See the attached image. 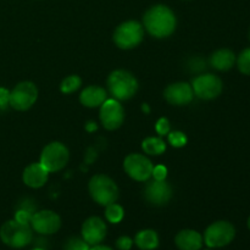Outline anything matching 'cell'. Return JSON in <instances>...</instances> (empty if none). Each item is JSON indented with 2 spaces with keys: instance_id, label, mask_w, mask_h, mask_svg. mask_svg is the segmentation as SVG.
<instances>
[{
  "instance_id": "cell-1",
  "label": "cell",
  "mask_w": 250,
  "mask_h": 250,
  "mask_svg": "<svg viewBox=\"0 0 250 250\" xmlns=\"http://www.w3.org/2000/svg\"><path fill=\"white\" fill-rule=\"evenodd\" d=\"M144 27L155 38H167L175 32L177 20L170 7L155 5L144 14Z\"/></svg>"
},
{
  "instance_id": "cell-2",
  "label": "cell",
  "mask_w": 250,
  "mask_h": 250,
  "mask_svg": "<svg viewBox=\"0 0 250 250\" xmlns=\"http://www.w3.org/2000/svg\"><path fill=\"white\" fill-rule=\"evenodd\" d=\"M107 90L116 100H128L138 90V82L131 72L125 70L112 71L107 77Z\"/></svg>"
},
{
  "instance_id": "cell-3",
  "label": "cell",
  "mask_w": 250,
  "mask_h": 250,
  "mask_svg": "<svg viewBox=\"0 0 250 250\" xmlns=\"http://www.w3.org/2000/svg\"><path fill=\"white\" fill-rule=\"evenodd\" d=\"M90 197L102 207L116 203L119 198V188L114 180L105 175H95L90 178L88 185Z\"/></svg>"
},
{
  "instance_id": "cell-4",
  "label": "cell",
  "mask_w": 250,
  "mask_h": 250,
  "mask_svg": "<svg viewBox=\"0 0 250 250\" xmlns=\"http://www.w3.org/2000/svg\"><path fill=\"white\" fill-rule=\"evenodd\" d=\"M32 238H33V233H32L31 226L20 224L16 220L6 221L0 229V239L10 248H24L31 243Z\"/></svg>"
},
{
  "instance_id": "cell-5",
  "label": "cell",
  "mask_w": 250,
  "mask_h": 250,
  "mask_svg": "<svg viewBox=\"0 0 250 250\" xmlns=\"http://www.w3.org/2000/svg\"><path fill=\"white\" fill-rule=\"evenodd\" d=\"M236 237V229L229 221H216L210 225L207 229L203 239L207 247L210 249L224 248L229 246Z\"/></svg>"
},
{
  "instance_id": "cell-6",
  "label": "cell",
  "mask_w": 250,
  "mask_h": 250,
  "mask_svg": "<svg viewBox=\"0 0 250 250\" xmlns=\"http://www.w3.org/2000/svg\"><path fill=\"white\" fill-rule=\"evenodd\" d=\"M144 37L143 27L137 21H126L120 24L114 33V42L120 49L129 50L142 43Z\"/></svg>"
},
{
  "instance_id": "cell-7",
  "label": "cell",
  "mask_w": 250,
  "mask_h": 250,
  "mask_svg": "<svg viewBox=\"0 0 250 250\" xmlns=\"http://www.w3.org/2000/svg\"><path fill=\"white\" fill-rule=\"evenodd\" d=\"M68 149L60 142H53L43 149L41 154V164L48 172H58L62 170L68 161Z\"/></svg>"
},
{
  "instance_id": "cell-8",
  "label": "cell",
  "mask_w": 250,
  "mask_h": 250,
  "mask_svg": "<svg viewBox=\"0 0 250 250\" xmlns=\"http://www.w3.org/2000/svg\"><path fill=\"white\" fill-rule=\"evenodd\" d=\"M37 98H38L37 85L29 81H24L15 85L14 89L10 92L9 105L19 111H26L32 107V105H34Z\"/></svg>"
},
{
  "instance_id": "cell-9",
  "label": "cell",
  "mask_w": 250,
  "mask_h": 250,
  "mask_svg": "<svg viewBox=\"0 0 250 250\" xmlns=\"http://www.w3.org/2000/svg\"><path fill=\"white\" fill-rule=\"evenodd\" d=\"M124 167L129 177L138 182H144L151 177L154 166L146 156L134 153L126 156L124 161Z\"/></svg>"
},
{
  "instance_id": "cell-10",
  "label": "cell",
  "mask_w": 250,
  "mask_h": 250,
  "mask_svg": "<svg viewBox=\"0 0 250 250\" xmlns=\"http://www.w3.org/2000/svg\"><path fill=\"white\" fill-rule=\"evenodd\" d=\"M194 95L203 100H212L222 92V81L211 73L200 75L193 80L192 83Z\"/></svg>"
},
{
  "instance_id": "cell-11",
  "label": "cell",
  "mask_w": 250,
  "mask_h": 250,
  "mask_svg": "<svg viewBox=\"0 0 250 250\" xmlns=\"http://www.w3.org/2000/svg\"><path fill=\"white\" fill-rule=\"evenodd\" d=\"M100 121L104 128L115 131L124 124L125 111L116 99H106L100 105Z\"/></svg>"
},
{
  "instance_id": "cell-12",
  "label": "cell",
  "mask_w": 250,
  "mask_h": 250,
  "mask_svg": "<svg viewBox=\"0 0 250 250\" xmlns=\"http://www.w3.org/2000/svg\"><path fill=\"white\" fill-rule=\"evenodd\" d=\"M31 226L37 233L54 234L60 229L61 219L51 210H41L32 215Z\"/></svg>"
},
{
  "instance_id": "cell-13",
  "label": "cell",
  "mask_w": 250,
  "mask_h": 250,
  "mask_svg": "<svg viewBox=\"0 0 250 250\" xmlns=\"http://www.w3.org/2000/svg\"><path fill=\"white\" fill-rule=\"evenodd\" d=\"M106 225L104 220L98 216H92L85 220L82 225V238L90 247L98 246L106 237Z\"/></svg>"
},
{
  "instance_id": "cell-14",
  "label": "cell",
  "mask_w": 250,
  "mask_h": 250,
  "mask_svg": "<svg viewBox=\"0 0 250 250\" xmlns=\"http://www.w3.org/2000/svg\"><path fill=\"white\" fill-rule=\"evenodd\" d=\"M144 197L150 204L161 207L167 204L168 200L172 197V189L167 182L164 181L154 180L146 186L144 189Z\"/></svg>"
},
{
  "instance_id": "cell-15",
  "label": "cell",
  "mask_w": 250,
  "mask_h": 250,
  "mask_svg": "<svg viewBox=\"0 0 250 250\" xmlns=\"http://www.w3.org/2000/svg\"><path fill=\"white\" fill-rule=\"evenodd\" d=\"M166 102L172 105L182 106V105L189 104L194 97L192 85L186 82H178L170 84L164 92Z\"/></svg>"
},
{
  "instance_id": "cell-16",
  "label": "cell",
  "mask_w": 250,
  "mask_h": 250,
  "mask_svg": "<svg viewBox=\"0 0 250 250\" xmlns=\"http://www.w3.org/2000/svg\"><path fill=\"white\" fill-rule=\"evenodd\" d=\"M49 172L43 167L41 163L38 164H31L27 166L22 175V180H23L24 185L28 186L31 188H41L48 181Z\"/></svg>"
},
{
  "instance_id": "cell-17",
  "label": "cell",
  "mask_w": 250,
  "mask_h": 250,
  "mask_svg": "<svg viewBox=\"0 0 250 250\" xmlns=\"http://www.w3.org/2000/svg\"><path fill=\"white\" fill-rule=\"evenodd\" d=\"M203 236L194 229H182L175 237V243L180 250H200L203 247Z\"/></svg>"
},
{
  "instance_id": "cell-18",
  "label": "cell",
  "mask_w": 250,
  "mask_h": 250,
  "mask_svg": "<svg viewBox=\"0 0 250 250\" xmlns=\"http://www.w3.org/2000/svg\"><path fill=\"white\" fill-rule=\"evenodd\" d=\"M106 90L99 85H89L80 95L81 104L85 107H98L106 100Z\"/></svg>"
},
{
  "instance_id": "cell-19",
  "label": "cell",
  "mask_w": 250,
  "mask_h": 250,
  "mask_svg": "<svg viewBox=\"0 0 250 250\" xmlns=\"http://www.w3.org/2000/svg\"><path fill=\"white\" fill-rule=\"evenodd\" d=\"M236 55L229 49H220L215 51L210 58V63L214 68L219 71H227L232 68L236 63Z\"/></svg>"
},
{
  "instance_id": "cell-20",
  "label": "cell",
  "mask_w": 250,
  "mask_h": 250,
  "mask_svg": "<svg viewBox=\"0 0 250 250\" xmlns=\"http://www.w3.org/2000/svg\"><path fill=\"white\" fill-rule=\"evenodd\" d=\"M134 244L141 250H154L159 247V236L154 229H143L136 234Z\"/></svg>"
},
{
  "instance_id": "cell-21",
  "label": "cell",
  "mask_w": 250,
  "mask_h": 250,
  "mask_svg": "<svg viewBox=\"0 0 250 250\" xmlns=\"http://www.w3.org/2000/svg\"><path fill=\"white\" fill-rule=\"evenodd\" d=\"M142 148H143L144 153L149 154V155H160L166 150V144L159 137H149L143 141Z\"/></svg>"
},
{
  "instance_id": "cell-22",
  "label": "cell",
  "mask_w": 250,
  "mask_h": 250,
  "mask_svg": "<svg viewBox=\"0 0 250 250\" xmlns=\"http://www.w3.org/2000/svg\"><path fill=\"white\" fill-rule=\"evenodd\" d=\"M125 216V210L121 205L116 204V203H112V204L107 205L106 209H105V217L109 222L111 224H119L122 221Z\"/></svg>"
},
{
  "instance_id": "cell-23",
  "label": "cell",
  "mask_w": 250,
  "mask_h": 250,
  "mask_svg": "<svg viewBox=\"0 0 250 250\" xmlns=\"http://www.w3.org/2000/svg\"><path fill=\"white\" fill-rule=\"evenodd\" d=\"M81 84H82V80L80 78V76L71 75L61 82L60 90L65 94H71V93L76 92L81 87Z\"/></svg>"
},
{
  "instance_id": "cell-24",
  "label": "cell",
  "mask_w": 250,
  "mask_h": 250,
  "mask_svg": "<svg viewBox=\"0 0 250 250\" xmlns=\"http://www.w3.org/2000/svg\"><path fill=\"white\" fill-rule=\"evenodd\" d=\"M237 66L238 70L241 71L243 75L250 76V48L244 49L237 59Z\"/></svg>"
},
{
  "instance_id": "cell-25",
  "label": "cell",
  "mask_w": 250,
  "mask_h": 250,
  "mask_svg": "<svg viewBox=\"0 0 250 250\" xmlns=\"http://www.w3.org/2000/svg\"><path fill=\"white\" fill-rule=\"evenodd\" d=\"M90 246L80 237H71L63 244V250H89Z\"/></svg>"
},
{
  "instance_id": "cell-26",
  "label": "cell",
  "mask_w": 250,
  "mask_h": 250,
  "mask_svg": "<svg viewBox=\"0 0 250 250\" xmlns=\"http://www.w3.org/2000/svg\"><path fill=\"white\" fill-rule=\"evenodd\" d=\"M168 142L172 146L175 148H182L187 144V136H186L183 132L180 131H172V132H168Z\"/></svg>"
},
{
  "instance_id": "cell-27",
  "label": "cell",
  "mask_w": 250,
  "mask_h": 250,
  "mask_svg": "<svg viewBox=\"0 0 250 250\" xmlns=\"http://www.w3.org/2000/svg\"><path fill=\"white\" fill-rule=\"evenodd\" d=\"M170 128H171L170 121H168L166 117H161V119H159L155 125V129L156 132H158L159 136H166V134H168Z\"/></svg>"
},
{
  "instance_id": "cell-28",
  "label": "cell",
  "mask_w": 250,
  "mask_h": 250,
  "mask_svg": "<svg viewBox=\"0 0 250 250\" xmlns=\"http://www.w3.org/2000/svg\"><path fill=\"white\" fill-rule=\"evenodd\" d=\"M15 220L20 224H24V225H29L31 224V220H32V214L28 211V210H19L15 215Z\"/></svg>"
},
{
  "instance_id": "cell-29",
  "label": "cell",
  "mask_w": 250,
  "mask_h": 250,
  "mask_svg": "<svg viewBox=\"0 0 250 250\" xmlns=\"http://www.w3.org/2000/svg\"><path fill=\"white\" fill-rule=\"evenodd\" d=\"M132 246H133V239L129 238L128 236H122L116 241V248L119 250H131Z\"/></svg>"
},
{
  "instance_id": "cell-30",
  "label": "cell",
  "mask_w": 250,
  "mask_h": 250,
  "mask_svg": "<svg viewBox=\"0 0 250 250\" xmlns=\"http://www.w3.org/2000/svg\"><path fill=\"white\" fill-rule=\"evenodd\" d=\"M151 176L154 177V180L158 181H164L167 176V168L165 167L164 165H158L153 168V173Z\"/></svg>"
},
{
  "instance_id": "cell-31",
  "label": "cell",
  "mask_w": 250,
  "mask_h": 250,
  "mask_svg": "<svg viewBox=\"0 0 250 250\" xmlns=\"http://www.w3.org/2000/svg\"><path fill=\"white\" fill-rule=\"evenodd\" d=\"M10 92L5 88H0V107H5L9 105Z\"/></svg>"
},
{
  "instance_id": "cell-32",
  "label": "cell",
  "mask_w": 250,
  "mask_h": 250,
  "mask_svg": "<svg viewBox=\"0 0 250 250\" xmlns=\"http://www.w3.org/2000/svg\"><path fill=\"white\" fill-rule=\"evenodd\" d=\"M89 250H114L107 246H102V244H98V246H93Z\"/></svg>"
},
{
  "instance_id": "cell-33",
  "label": "cell",
  "mask_w": 250,
  "mask_h": 250,
  "mask_svg": "<svg viewBox=\"0 0 250 250\" xmlns=\"http://www.w3.org/2000/svg\"><path fill=\"white\" fill-rule=\"evenodd\" d=\"M87 129H88V131H92V129H97V126H95L94 124H92V122H90V124H88Z\"/></svg>"
},
{
  "instance_id": "cell-34",
  "label": "cell",
  "mask_w": 250,
  "mask_h": 250,
  "mask_svg": "<svg viewBox=\"0 0 250 250\" xmlns=\"http://www.w3.org/2000/svg\"><path fill=\"white\" fill-rule=\"evenodd\" d=\"M248 229H250V216H249V219H248Z\"/></svg>"
},
{
  "instance_id": "cell-35",
  "label": "cell",
  "mask_w": 250,
  "mask_h": 250,
  "mask_svg": "<svg viewBox=\"0 0 250 250\" xmlns=\"http://www.w3.org/2000/svg\"><path fill=\"white\" fill-rule=\"evenodd\" d=\"M32 250H44V249H41V248H36V249H32Z\"/></svg>"
},
{
  "instance_id": "cell-36",
  "label": "cell",
  "mask_w": 250,
  "mask_h": 250,
  "mask_svg": "<svg viewBox=\"0 0 250 250\" xmlns=\"http://www.w3.org/2000/svg\"><path fill=\"white\" fill-rule=\"evenodd\" d=\"M205 250H211V249H205Z\"/></svg>"
},
{
  "instance_id": "cell-37",
  "label": "cell",
  "mask_w": 250,
  "mask_h": 250,
  "mask_svg": "<svg viewBox=\"0 0 250 250\" xmlns=\"http://www.w3.org/2000/svg\"><path fill=\"white\" fill-rule=\"evenodd\" d=\"M249 38H250V32H249Z\"/></svg>"
}]
</instances>
